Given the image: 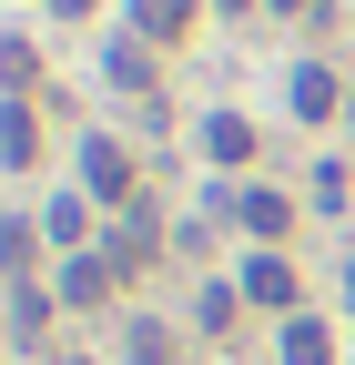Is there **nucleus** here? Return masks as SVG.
I'll use <instances>...</instances> for the list:
<instances>
[{
  "label": "nucleus",
  "instance_id": "13",
  "mask_svg": "<svg viewBox=\"0 0 355 365\" xmlns=\"http://www.w3.org/2000/svg\"><path fill=\"white\" fill-rule=\"evenodd\" d=\"M132 365H173V355H163V335H153V325H143V335H132Z\"/></svg>",
  "mask_w": 355,
  "mask_h": 365
},
{
  "label": "nucleus",
  "instance_id": "2",
  "mask_svg": "<svg viewBox=\"0 0 355 365\" xmlns=\"http://www.w3.org/2000/svg\"><path fill=\"white\" fill-rule=\"evenodd\" d=\"M132 31L143 41H183L193 31V0H132Z\"/></svg>",
  "mask_w": 355,
  "mask_h": 365
},
{
  "label": "nucleus",
  "instance_id": "12",
  "mask_svg": "<svg viewBox=\"0 0 355 365\" xmlns=\"http://www.w3.org/2000/svg\"><path fill=\"white\" fill-rule=\"evenodd\" d=\"M31 81V41H0V91H21Z\"/></svg>",
  "mask_w": 355,
  "mask_h": 365
},
{
  "label": "nucleus",
  "instance_id": "11",
  "mask_svg": "<svg viewBox=\"0 0 355 365\" xmlns=\"http://www.w3.org/2000/svg\"><path fill=\"white\" fill-rule=\"evenodd\" d=\"M244 223L254 234H284V193H244Z\"/></svg>",
  "mask_w": 355,
  "mask_h": 365
},
{
  "label": "nucleus",
  "instance_id": "16",
  "mask_svg": "<svg viewBox=\"0 0 355 365\" xmlns=\"http://www.w3.org/2000/svg\"><path fill=\"white\" fill-rule=\"evenodd\" d=\"M224 11H254V0H224Z\"/></svg>",
  "mask_w": 355,
  "mask_h": 365
},
{
  "label": "nucleus",
  "instance_id": "5",
  "mask_svg": "<svg viewBox=\"0 0 355 365\" xmlns=\"http://www.w3.org/2000/svg\"><path fill=\"white\" fill-rule=\"evenodd\" d=\"M203 153H213V163H244V153H254L244 112H213V122H203Z\"/></svg>",
  "mask_w": 355,
  "mask_h": 365
},
{
  "label": "nucleus",
  "instance_id": "14",
  "mask_svg": "<svg viewBox=\"0 0 355 365\" xmlns=\"http://www.w3.org/2000/svg\"><path fill=\"white\" fill-rule=\"evenodd\" d=\"M51 11H92V0H51Z\"/></svg>",
  "mask_w": 355,
  "mask_h": 365
},
{
  "label": "nucleus",
  "instance_id": "15",
  "mask_svg": "<svg viewBox=\"0 0 355 365\" xmlns=\"http://www.w3.org/2000/svg\"><path fill=\"white\" fill-rule=\"evenodd\" d=\"M274 11H304V0H274Z\"/></svg>",
  "mask_w": 355,
  "mask_h": 365
},
{
  "label": "nucleus",
  "instance_id": "6",
  "mask_svg": "<svg viewBox=\"0 0 355 365\" xmlns=\"http://www.w3.org/2000/svg\"><path fill=\"white\" fill-rule=\"evenodd\" d=\"M102 294H112V264H102V254H81V264L61 274V304H102Z\"/></svg>",
  "mask_w": 355,
  "mask_h": 365
},
{
  "label": "nucleus",
  "instance_id": "4",
  "mask_svg": "<svg viewBox=\"0 0 355 365\" xmlns=\"http://www.w3.org/2000/svg\"><path fill=\"white\" fill-rule=\"evenodd\" d=\"M294 112H304V122H325V112H335V71H325V61H304V71H294Z\"/></svg>",
  "mask_w": 355,
  "mask_h": 365
},
{
  "label": "nucleus",
  "instance_id": "1",
  "mask_svg": "<svg viewBox=\"0 0 355 365\" xmlns=\"http://www.w3.org/2000/svg\"><path fill=\"white\" fill-rule=\"evenodd\" d=\"M81 193H92V203H132V163H122V143H81Z\"/></svg>",
  "mask_w": 355,
  "mask_h": 365
},
{
  "label": "nucleus",
  "instance_id": "8",
  "mask_svg": "<svg viewBox=\"0 0 355 365\" xmlns=\"http://www.w3.org/2000/svg\"><path fill=\"white\" fill-rule=\"evenodd\" d=\"M31 254H41L31 223H0V274H31Z\"/></svg>",
  "mask_w": 355,
  "mask_h": 365
},
{
  "label": "nucleus",
  "instance_id": "10",
  "mask_svg": "<svg viewBox=\"0 0 355 365\" xmlns=\"http://www.w3.org/2000/svg\"><path fill=\"white\" fill-rule=\"evenodd\" d=\"M112 81H122V91H143V81H153V71H143V41H112Z\"/></svg>",
  "mask_w": 355,
  "mask_h": 365
},
{
  "label": "nucleus",
  "instance_id": "9",
  "mask_svg": "<svg viewBox=\"0 0 355 365\" xmlns=\"http://www.w3.org/2000/svg\"><path fill=\"white\" fill-rule=\"evenodd\" d=\"M0 163H31V112H21V102L0 112Z\"/></svg>",
  "mask_w": 355,
  "mask_h": 365
},
{
  "label": "nucleus",
  "instance_id": "3",
  "mask_svg": "<svg viewBox=\"0 0 355 365\" xmlns=\"http://www.w3.org/2000/svg\"><path fill=\"white\" fill-rule=\"evenodd\" d=\"M244 294H254V304H294V264H284V254H254V264H244Z\"/></svg>",
  "mask_w": 355,
  "mask_h": 365
},
{
  "label": "nucleus",
  "instance_id": "7",
  "mask_svg": "<svg viewBox=\"0 0 355 365\" xmlns=\"http://www.w3.org/2000/svg\"><path fill=\"white\" fill-rule=\"evenodd\" d=\"M335 355V335L315 325V314H294V325H284V365H325Z\"/></svg>",
  "mask_w": 355,
  "mask_h": 365
}]
</instances>
